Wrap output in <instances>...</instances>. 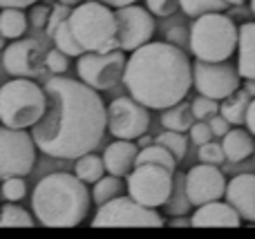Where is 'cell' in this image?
<instances>
[{
    "mask_svg": "<svg viewBox=\"0 0 255 239\" xmlns=\"http://www.w3.org/2000/svg\"><path fill=\"white\" fill-rule=\"evenodd\" d=\"M47 107L31 125L36 148L54 159H79L106 134V103L97 89L67 76H52L43 85Z\"/></svg>",
    "mask_w": 255,
    "mask_h": 239,
    "instance_id": "obj_1",
    "label": "cell"
},
{
    "mask_svg": "<svg viewBox=\"0 0 255 239\" xmlns=\"http://www.w3.org/2000/svg\"><path fill=\"white\" fill-rule=\"evenodd\" d=\"M124 85L148 110H166L184 101L193 87V63L172 43L141 45L126 58Z\"/></svg>",
    "mask_w": 255,
    "mask_h": 239,
    "instance_id": "obj_2",
    "label": "cell"
},
{
    "mask_svg": "<svg viewBox=\"0 0 255 239\" xmlns=\"http://www.w3.org/2000/svg\"><path fill=\"white\" fill-rule=\"evenodd\" d=\"M92 204L88 183L76 174L52 172L34 188L31 208L34 217L47 228H74L85 222Z\"/></svg>",
    "mask_w": 255,
    "mask_h": 239,
    "instance_id": "obj_3",
    "label": "cell"
},
{
    "mask_svg": "<svg viewBox=\"0 0 255 239\" xmlns=\"http://www.w3.org/2000/svg\"><path fill=\"white\" fill-rule=\"evenodd\" d=\"M72 34L76 43L83 47V52H112L119 49V38H117V18L115 11L106 2L90 0V2H79L72 7L67 16Z\"/></svg>",
    "mask_w": 255,
    "mask_h": 239,
    "instance_id": "obj_4",
    "label": "cell"
},
{
    "mask_svg": "<svg viewBox=\"0 0 255 239\" xmlns=\"http://www.w3.org/2000/svg\"><path fill=\"white\" fill-rule=\"evenodd\" d=\"M238 25L222 11L202 13L190 27V52L199 61H229L238 49Z\"/></svg>",
    "mask_w": 255,
    "mask_h": 239,
    "instance_id": "obj_5",
    "label": "cell"
},
{
    "mask_svg": "<svg viewBox=\"0 0 255 239\" xmlns=\"http://www.w3.org/2000/svg\"><path fill=\"white\" fill-rule=\"evenodd\" d=\"M47 107V96L34 79L13 76V80L0 87V123L7 128H31L43 116Z\"/></svg>",
    "mask_w": 255,
    "mask_h": 239,
    "instance_id": "obj_6",
    "label": "cell"
},
{
    "mask_svg": "<svg viewBox=\"0 0 255 239\" xmlns=\"http://www.w3.org/2000/svg\"><path fill=\"white\" fill-rule=\"evenodd\" d=\"M126 179L128 195L132 199L148 208H159V206H166V201L170 199L175 172L157 163H136Z\"/></svg>",
    "mask_w": 255,
    "mask_h": 239,
    "instance_id": "obj_7",
    "label": "cell"
},
{
    "mask_svg": "<svg viewBox=\"0 0 255 239\" xmlns=\"http://www.w3.org/2000/svg\"><path fill=\"white\" fill-rule=\"evenodd\" d=\"M94 228H119V226H145V228H161L163 217L157 213V208L134 201L132 197H115L99 206L97 215L92 219Z\"/></svg>",
    "mask_w": 255,
    "mask_h": 239,
    "instance_id": "obj_8",
    "label": "cell"
},
{
    "mask_svg": "<svg viewBox=\"0 0 255 239\" xmlns=\"http://www.w3.org/2000/svg\"><path fill=\"white\" fill-rule=\"evenodd\" d=\"M36 143L29 132L0 128V181L7 177H27L36 163Z\"/></svg>",
    "mask_w": 255,
    "mask_h": 239,
    "instance_id": "obj_9",
    "label": "cell"
},
{
    "mask_svg": "<svg viewBox=\"0 0 255 239\" xmlns=\"http://www.w3.org/2000/svg\"><path fill=\"white\" fill-rule=\"evenodd\" d=\"M126 70L124 49H112V52H83L76 63L79 79L85 85H90L97 92L112 89L121 79Z\"/></svg>",
    "mask_w": 255,
    "mask_h": 239,
    "instance_id": "obj_10",
    "label": "cell"
},
{
    "mask_svg": "<svg viewBox=\"0 0 255 239\" xmlns=\"http://www.w3.org/2000/svg\"><path fill=\"white\" fill-rule=\"evenodd\" d=\"M106 128L115 139L136 141L150 128V112L132 96H119L106 107Z\"/></svg>",
    "mask_w": 255,
    "mask_h": 239,
    "instance_id": "obj_11",
    "label": "cell"
},
{
    "mask_svg": "<svg viewBox=\"0 0 255 239\" xmlns=\"http://www.w3.org/2000/svg\"><path fill=\"white\" fill-rule=\"evenodd\" d=\"M193 85L199 94L211 96L215 101H224L226 96L240 87V72L229 61H195Z\"/></svg>",
    "mask_w": 255,
    "mask_h": 239,
    "instance_id": "obj_12",
    "label": "cell"
},
{
    "mask_svg": "<svg viewBox=\"0 0 255 239\" xmlns=\"http://www.w3.org/2000/svg\"><path fill=\"white\" fill-rule=\"evenodd\" d=\"M117 38H119V49L124 52H134L136 47L150 43L154 36V20L148 7L139 4H126L117 7Z\"/></svg>",
    "mask_w": 255,
    "mask_h": 239,
    "instance_id": "obj_13",
    "label": "cell"
},
{
    "mask_svg": "<svg viewBox=\"0 0 255 239\" xmlns=\"http://www.w3.org/2000/svg\"><path fill=\"white\" fill-rule=\"evenodd\" d=\"M45 47L40 40L36 38H22L13 40L11 45L4 47L2 65L7 74L11 76H22V79H36L45 70Z\"/></svg>",
    "mask_w": 255,
    "mask_h": 239,
    "instance_id": "obj_14",
    "label": "cell"
},
{
    "mask_svg": "<svg viewBox=\"0 0 255 239\" xmlns=\"http://www.w3.org/2000/svg\"><path fill=\"white\" fill-rule=\"evenodd\" d=\"M226 190V179L215 163H199L186 172V195L190 206H202L222 199Z\"/></svg>",
    "mask_w": 255,
    "mask_h": 239,
    "instance_id": "obj_15",
    "label": "cell"
},
{
    "mask_svg": "<svg viewBox=\"0 0 255 239\" xmlns=\"http://www.w3.org/2000/svg\"><path fill=\"white\" fill-rule=\"evenodd\" d=\"M242 224V217L238 215V210L229 204V201H208V204L197 206V210L190 217V226L195 228H238Z\"/></svg>",
    "mask_w": 255,
    "mask_h": 239,
    "instance_id": "obj_16",
    "label": "cell"
},
{
    "mask_svg": "<svg viewBox=\"0 0 255 239\" xmlns=\"http://www.w3.org/2000/svg\"><path fill=\"white\" fill-rule=\"evenodd\" d=\"M224 197L244 222H255V174H238L226 181Z\"/></svg>",
    "mask_w": 255,
    "mask_h": 239,
    "instance_id": "obj_17",
    "label": "cell"
},
{
    "mask_svg": "<svg viewBox=\"0 0 255 239\" xmlns=\"http://www.w3.org/2000/svg\"><path fill=\"white\" fill-rule=\"evenodd\" d=\"M136 155H139V146L134 141H128V139H117L115 143L106 148L103 152V165H106L108 174H115V177H128L132 168L136 163Z\"/></svg>",
    "mask_w": 255,
    "mask_h": 239,
    "instance_id": "obj_18",
    "label": "cell"
},
{
    "mask_svg": "<svg viewBox=\"0 0 255 239\" xmlns=\"http://www.w3.org/2000/svg\"><path fill=\"white\" fill-rule=\"evenodd\" d=\"M238 72L240 79H255V22H244L238 31Z\"/></svg>",
    "mask_w": 255,
    "mask_h": 239,
    "instance_id": "obj_19",
    "label": "cell"
},
{
    "mask_svg": "<svg viewBox=\"0 0 255 239\" xmlns=\"http://www.w3.org/2000/svg\"><path fill=\"white\" fill-rule=\"evenodd\" d=\"M222 148H224L226 161L231 163H240V161L249 159L255 150L253 134L242 128H231L229 132L222 137Z\"/></svg>",
    "mask_w": 255,
    "mask_h": 239,
    "instance_id": "obj_20",
    "label": "cell"
},
{
    "mask_svg": "<svg viewBox=\"0 0 255 239\" xmlns=\"http://www.w3.org/2000/svg\"><path fill=\"white\" fill-rule=\"evenodd\" d=\"M251 94L247 89H235L231 96H226L220 105V114L229 121L231 125H244L247 121V110H249V103H251Z\"/></svg>",
    "mask_w": 255,
    "mask_h": 239,
    "instance_id": "obj_21",
    "label": "cell"
},
{
    "mask_svg": "<svg viewBox=\"0 0 255 239\" xmlns=\"http://www.w3.org/2000/svg\"><path fill=\"white\" fill-rule=\"evenodd\" d=\"M195 114L190 110V105H186L184 101L175 103V105L161 110V125L166 130H175V132H188L190 125L195 123Z\"/></svg>",
    "mask_w": 255,
    "mask_h": 239,
    "instance_id": "obj_22",
    "label": "cell"
},
{
    "mask_svg": "<svg viewBox=\"0 0 255 239\" xmlns=\"http://www.w3.org/2000/svg\"><path fill=\"white\" fill-rule=\"evenodd\" d=\"M27 31V16L20 7H2L0 9V36L4 38H20Z\"/></svg>",
    "mask_w": 255,
    "mask_h": 239,
    "instance_id": "obj_23",
    "label": "cell"
},
{
    "mask_svg": "<svg viewBox=\"0 0 255 239\" xmlns=\"http://www.w3.org/2000/svg\"><path fill=\"white\" fill-rule=\"evenodd\" d=\"M136 163H157V165L168 168L170 172H175L179 161H177L175 157H172V152L168 150V148H163L161 143H150V146H145V148L139 150V155H136Z\"/></svg>",
    "mask_w": 255,
    "mask_h": 239,
    "instance_id": "obj_24",
    "label": "cell"
},
{
    "mask_svg": "<svg viewBox=\"0 0 255 239\" xmlns=\"http://www.w3.org/2000/svg\"><path fill=\"white\" fill-rule=\"evenodd\" d=\"M74 174L85 183H94L106 174V165H103V159L92 152L88 155H81L74 163Z\"/></svg>",
    "mask_w": 255,
    "mask_h": 239,
    "instance_id": "obj_25",
    "label": "cell"
},
{
    "mask_svg": "<svg viewBox=\"0 0 255 239\" xmlns=\"http://www.w3.org/2000/svg\"><path fill=\"white\" fill-rule=\"evenodd\" d=\"M126 183L121 181V177H115V174H103L99 181H94V190H92V201L97 206L106 204V201L115 199V197L124 195Z\"/></svg>",
    "mask_w": 255,
    "mask_h": 239,
    "instance_id": "obj_26",
    "label": "cell"
},
{
    "mask_svg": "<svg viewBox=\"0 0 255 239\" xmlns=\"http://www.w3.org/2000/svg\"><path fill=\"white\" fill-rule=\"evenodd\" d=\"M31 226H34V217L18 204L7 201L0 208V228H31Z\"/></svg>",
    "mask_w": 255,
    "mask_h": 239,
    "instance_id": "obj_27",
    "label": "cell"
},
{
    "mask_svg": "<svg viewBox=\"0 0 255 239\" xmlns=\"http://www.w3.org/2000/svg\"><path fill=\"white\" fill-rule=\"evenodd\" d=\"M52 40H54V45H56V49H61V52L67 54V56H81V54H83V47L76 43L74 34H72L70 25H67V18L54 29Z\"/></svg>",
    "mask_w": 255,
    "mask_h": 239,
    "instance_id": "obj_28",
    "label": "cell"
},
{
    "mask_svg": "<svg viewBox=\"0 0 255 239\" xmlns=\"http://www.w3.org/2000/svg\"><path fill=\"white\" fill-rule=\"evenodd\" d=\"M168 210L172 215H184L188 210L190 201L188 195H186V174H175V181H172V192H170V199L166 201Z\"/></svg>",
    "mask_w": 255,
    "mask_h": 239,
    "instance_id": "obj_29",
    "label": "cell"
},
{
    "mask_svg": "<svg viewBox=\"0 0 255 239\" xmlns=\"http://www.w3.org/2000/svg\"><path fill=\"white\" fill-rule=\"evenodd\" d=\"M179 7L184 9L186 16L197 18L202 13H211V11H224L229 7L226 0H179Z\"/></svg>",
    "mask_w": 255,
    "mask_h": 239,
    "instance_id": "obj_30",
    "label": "cell"
},
{
    "mask_svg": "<svg viewBox=\"0 0 255 239\" xmlns=\"http://www.w3.org/2000/svg\"><path fill=\"white\" fill-rule=\"evenodd\" d=\"M154 143H161L163 148H168L177 161H181L186 157V152H188V143H186L184 132H175V130H163V132L154 139Z\"/></svg>",
    "mask_w": 255,
    "mask_h": 239,
    "instance_id": "obj_31",
    "label": "cell"
},
{
    "mask_svg": "<svg viewBox=\"0 0 255 239\" xmlns=\"http://www.w3.org/2000/svg\"><path fill=\"white\" fill-rule=\"evenodd\" d=\"M0 195H2L4 201H13V204H18L20 199H25L27 186H25V181H22V177H7V179H2Z\"/></svg>",
    "mask_w": 255,
    "mask_h": 239,
    "instance_id": "obj_32",
    "label": "cell"
},
{
    "mask_svg": "<svg viewBox=\"0 0 255 239\" xmlns=\"http://www.w3.org/2000/svg\"><path fill=\"white\" fill-rule=\"evenodd\" d=\"M190 110H193V114H195V119H197V121H208L213 114H217V112H220V101L199 94V96L193 101Z\"/></svg>",
    "mask_w": 255,
    "mask_h": 239,
    "instance_id": "obj_33",
    "label": "cell"
},
{
    "mask_svg": "<svg viewBox=\"0 0 255 239\" xmlns=\"http://www.w3.org/2000/svg\"><path fill=\"white\" fill-rule=\"evenodd\" d=\"M197 157H199V161H202V163H215V165H220V163H224V161H226V155H224V148H222V143L213 141V139L199 146Z\"/></svg>",
    "mask_w": 255,
    "mask_h": 239,
    "instance_id": "obj_34",
    "label": "cell"
},
{
    "mask_svg": "<svg viewBox=\"0 0 255 239\" xmlns=\"http://www.w3.org/2000/svg\"><path fill=\"white\" fill-rule=\"evenodd\" d=\"M67 67H70V61H67V54H63L61 49H49L45 54V70L52 72V74H65Z\"/></svg>",
    "mask_w": 255,
    "mask_h": 239,
    "instance_id": "obj_35",
    "label": "cell"
},
{
    "mask_svg": "<svg viewBox=\"0 0 255 239\" xmlns=\"http://www.w3.org/2000/svg\"><path fill=\"white\" fill-rule=\"evenodd\" d=\"M70 11H72V7L70 4H63V2H56L49 9V18H47V25H45V36H47V38H52L54 29L70 16Z\"/></svg>",
    "mask_w": 255,
    "mask_h": 239,
    "instance_id": "obj_36",
    "label": "cell"
},
{
    "mask_svg": "<svg viewBox=\"0 0 255 239\" xmlns=\"http://www.w3.org/2000/svg\"><path fill=\"white\" fill-rule=\"evenodd\" d=\"M145 4H148L150 13H154V16H172V13L179 9V0H145Z\"/></svg>",
    "mask_w": 255,
    "mask_h": 239,
    "instance_id": "obj_37",
    "label": "cell"
},
{
    "mask_svg": "<svg viewBox=\"0 0 255 239\" xmlns=\"http://www.w3.org/2000/svg\"><path fill=\"white\" fill-rule=\"evenodd\" d=\"M188 132H190L193 143H197V146H202V143H206L213 139V130H211V125H208V121H195V123L190 125Z\"/></svg>",
    "mask_w": 255,
    "mask_h": 239,
    "instance_id": "obj_38",
    "label": "cell"
},
{
    "mask_svg": "<svg viewBox=\"0 0 255 239\" xmlns=\"http://www.w3.org/2000/svg\"><path fill=\"white\" fill-rule=\"evenodd\" d=\"M47 18H49V7H45V4H31L29 9V22L36 27V29H45V25H47Z\"/></svg>",
    "mask_w": 255,
    "mask_h": 239,
    "instance_id": "obj_39",
    "label": "cell"
},
{
    "mask_svg": "<svg viewBox=\"0 0 255 239\" xmlns=\"http://www.w3.org/2000/svg\"><path fill=\"white\" fill-rule=\"evenodd\" d=\"M208 125H211V130H213V137H224V134L231 130V123L220 114V112L208 119Z\"/></svg>",
    "mask_w": 255,
    "mask_h": 239,
    "instance_id": "obj_40",
    "label": "cell"
},
{
    "mask_svg": "<svg viewBox=\"0 0 255 239\" xmlns=\"http://www.w3.org/2000/svg\"><path fill=\"white\" fill-rule=\"evenodd\" d=\"M244 125L249 128V132L255 137V96L251 98V103H249V110H247V121H244Z\"/></svg>",
    "mask_w": 255,
    "mask_h": 239,
    "instance_id": "obj_41",
    "label": "cell"
},
{
    "mask_svg": "<svg viewBox=\"0 0 255 239\" xmlns=\"http://www.w3.org/2000/svg\"><path fill=\"white\" fill-rule=\"evenodd\" d=\"M34 2H38V0H0V9L2 7H20V9H25V7H31Z\"/></svg>",
    "mask_w": 255,
    "mask_h": 239,
    "instance_id": "obj_42",
    "label": "cell"
},
{
    "mask_svg": "<svg viewBox=\"0 0 255 239\" xmlns=\"http://www.w3.org/2000/svg\"><path fill=\"white\" fill-rule=\"evenodd\" d=\"M99 2H106L108 7H126V4H132V2H139V0H99Z\"/></svg>",
    "mask_w": 255,
    "mask_h": 239,
    "instance_id": "obj_43",
    "label": "cell"
},
{
    "mask_svg": "<svg viewBox=\"0 0 255 239\" xmlns=\"http://www.w3.org/2000/svg\"><path fill=\"white\" fill-rule=\"evenodd\" d=\"M168 226H177V228L190 226V219H186V217H181V219H170V222H168Z\"/></svg>",
    "mask_w": 255,
    "mask_h": 239,
    "instance_id": "obj_44",
    "label": "cell"
},
{
    "mask_svg": "<svg viewBox=\"0 0 255 239\" xmlns=\"http://www.w3.org/2000/svg\"><path fill=\"white\" fill-rule=\"evenodd\" d=\"M244 89H247L251 96H255V79H247V83H244Z\"/></svg>",
    "mask_w": 255,
    "mask_h": 239,
    "instance_id": "obj_45",
    "label": "cell"
},
{
    "mask_svg": "<svg viewBox=\"0 0 255 239\" xmlns=\"http://www.w3.org/2000/svg\"><path fill=\"white\" fill-rule=\"evenodd\" d=\"M150 143H152V139L145 137V134H141V137L136 139V146H139V148H145V146H150Z\"/></svg>",
    "mask_w": 255,
    "mask_h": 239,
    "instance_id": "obj_46",
    "label": "cell"
},
{
    "mask_svg": "<svg viewBox=\"0 0 255 239\" xmlns=\"http://www.w3.org/2000/svg\"><path fill=\"white\" fill-rule=\"evenodd\" d=\"M58 2H63V4H70V7H76L79 2H83V0H58Z\"/></svg>",
    "mask_w": 255,
    "mask_h": 239,
    "instance_id": "obj_47",
    "label": "cell"
},
{
    "mask_svg": "<svg viewBox=\"0 0 255 239\" xmlns=\"http://www.w3.org/2000/svg\"><path fill=\"white\" fill-rule=\"evenodd\" d=\"M229 4H242V2H247V0H226Z\"/></svg>",
    "mask_w": 255,
    "mask_h": 239,
    "instance_id": "obj_48",
    "label": "cell"
},
{
    "mask_svg": "<svg viewBox=\"0 0 255 239\" xmlns=\"http://www.w3.org/2000/svg\"><path fill=\"white\" fill-rule=\"evenodd\" d=\"M4 40H7V38H4V36H0V49H4Z\"/></svg>",
    "mask_w": 255,
    "mask_h": 239,
    "instance_id": "obj_49",
    "label": "cell"
},
{
    "mask_svg": "<svg viewBox=\"0 0 255 239\" xmlns=\"http://www.w3.org/2000/svg\"><path fill=\"white\" fill-rule=\"evenodd\" d=\"M251 11H253V16H255V0H251Z\"/></svg>",
    "mask_w": 255,
    "mask_h": 239,
    "instance_id": "obj_50",
    "label": "cell"
},
{
    "mask_svg": "<svg viewBox=\"0 0 255 239\" xmlns=\"http://www.w3.org/2000/svg\"><path fill=\"white\" fill-rule=\"evenodd\" d=\"M253 159H255V150H253Z\"/></svg>",
    "mask_w": 255,
    "mask_h": 239,
    "instance_id": "obj_51",
    "label": "cell"
}]
</instances>
